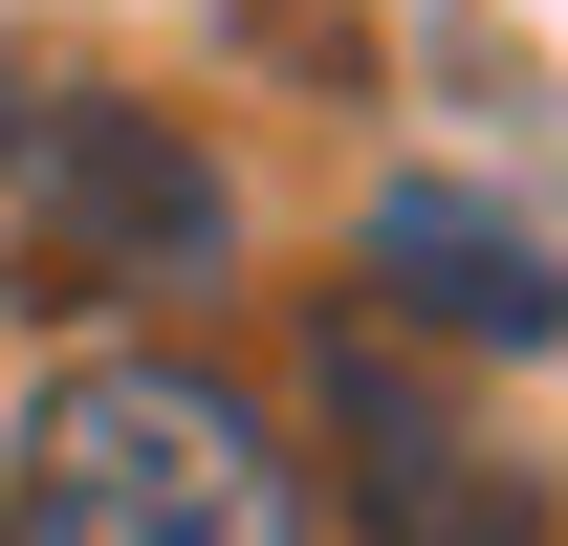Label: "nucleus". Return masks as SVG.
Returning <instances> with one entry per match:
<instances>
[{
	"instance_id": "nucleus-2",
	"label": "nucleus",
	"mask_w": 568,
	"mask_h": 546,
	"mask_svg": "<svg viewBox=\"0 0 568 546\" xmlns=\"http://www.w3.org/2000/svg\"><path fill=\"white\" fill-rule=\"evenodd\" d=\"M0 263H22V306H153V284L241 263V198H219V153L175 110L67 88V110L0 132Z\"/></svg>"
},
{
	"instance_id": "nucleus-3",
	"label": "nucleus",
	"mask_w": 568,
	"mask_h": 546,
	"mask_svg": "<svg viewBox=\"0 0 568 546\" xmlns=\"http://www.w3.org/2000/svg\"><path fill=\"white\" fill-rule=\"evenodd\" d=\"M328 459H351V525H372V546H547V481L503 459L481 415H437L372 306L328 328Z\"/></svg>"
},
{
	"instance_id": "nucleus-4",
	"label": "nucleus",
	"mask_w": 568,
	"mask_h": 546,
	"mask_svg": "<svg viewBox=\"0 0 568 546\" xmlns=\"http://www.w3.org/2000/svg\"><path fill=\"white\" fill-rule=\"evenodd\" d=\"M351 284H372V328H459V350H547L568 328L547 219H503L481 175H394V198L351 219Z\"/></svg>"
},
{
	"instance_id": "nucleus-1",
	"label": "nucleus",
	"mask_w": 568,
	"mask_h": 546,
	"mask_svg": "<svg viewBox=\"0 0 568 546\" xmlns=\"http://www.w3.org/2000/svg\"><path fill=\"white\" fill-rule=\"evenodd\" d=\"M0 546H306V459L197 350H88L0 459Z\"/></svg>"
},
{
	"instance_id": "nucleus-5",
	"label": "nucleus",
	"mask_w": 568,
	"mask_h": 546,
	"mask_svg": "<svg viewBox=\"0 0 568 546\" xmlns=\"http://www.w3.org/2000/svg\"><path fill=\"white\" fill-rule=\"evenodd\" d=\"M0 132H22V88H0Z\"/></svg>"
}]
</instances>
